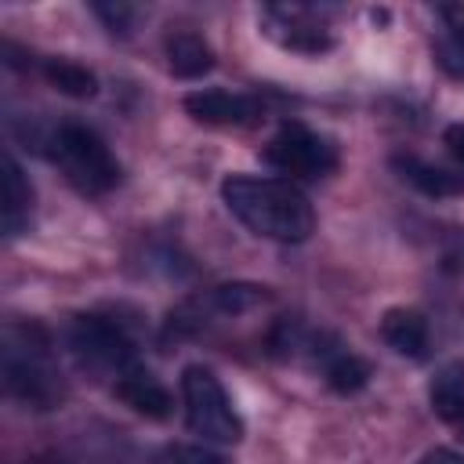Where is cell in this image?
<instances>
[{
	"label": "cell",
	"mask_w": 464,
	"mask_h": 464,
	"mask_svg": "<svg viewBox=\"0 0 464 464\" xmlns=\"http://www.w3.org/2000/svg\"><path fill=\"white\" fill-rule=\"evenodd\" d=\"M268 294L265 286H254V283H225V286H214L207 294V304L221 315H239V312H250L254 304H261Z\"/></svg>",
	"instance_id": "obj_17"
},
{
	"label": "cell",
	"mask_w": 464,
	"mask_h": 464,
	"mask_svg": "<svg viewBox=\"0 0 464 464\" xmlns=\"http://www.w3.org/2000/svg\"><path fill=\"white\" fill-rule=\"evenodd\" d=\"M323 373H326V384H330L334 392H341V395H355V392L366 388V381H370V366H366L359 355H352V352H334V355H326Z\"/></svg>",
	"instance_id": "obj_16"
},
{
	"label": "cell",
	"mask_w": 464,
	"mask_h": 464,
	"mask_svg": "<svg viewBox=\"0 0 464 464\" xmlns=\"http://www.w3.org/2000/svg\"><path fill=\"white\" fill-rule=\"evenodd\" d=\"M44 76H47V83H51L58 94H65V98H94V91H98L94 72L83 69V65H76V62L51 58V62L44 65Z\"/></svg>",
	"instance_id": "obj_15"
},
{
	"label": "cell",
	"mask_w": 464,
	"mask_h": 464,
	"mask_svg": "<svg viewBox=\"0 0 464 464\" xmlns=\"http://www.w3.org/2000/svg\"><path fill=\"white\" fill-rule=\"evenodd\" d=\"M54 160L65 170V178L91 196H102L109 188H116L120 181V163L109 152V145L102 141L98 130L83 127V123H65L54 134Z\"/></svg>",
	"instance_id": "obj_4"
},
{
	"label": "cell",
	"mask_w": 464,
	"mask_h": 464,
	"mask_svg": "<svg viewBox=\"0 0 464 464\" xmlns=\"http://www.w3.org/2000/svg\"><path fill=\"white\" fill-rule=\"evenodd\" d=\"M69 344L72 355L80 359V366L94 370V373H123L134 366V344L123 334L120 323L105 319V315H76L69 326Z\"/></svg>",
	"instance_id": "obj_6"
},
{
	"label": "cell",
	"mask_w": 464,
	"mask_h": 464,
	"mask_svg": "<svg viewBox=\"0 0 464 464\" xmlns=\"http://www.w3.org/2000/svg\"><path fill=\"white\" fill-rule=\"evenodd\" d=\"M174 464H225V460L207 446H185V450H178Z\"/></svg>",
	"instance_id": "obj_20"
},
{
	"label": "cell",
	"mask_w": 464,
	"mask_h": 464,
	"mask_svg": "<svg viewBox=\"0 0 464 464\" xmlns=\"http://www.w3.org/2000/svg\"><path fill=\"white\" fill-rule=\"evenodd\" d=\"M435 62L453 80H464V25H453L446 36L435 40Z\"/></svg>",
	"instance_id": "obj_18"
},
{
	"label": "cell",
	"mask_w": 464,
	"mask_h": 464,
	"mask_svg": "<svg viewBox=\"0 0 464 464\" xmlns=\"http://www.w3.org/2000/svg\"><path fill=\"white\" fill-rule=\"evenodd\" d=\"M181 399H185V424L192 435L207 442H239L243 420L232 410L228 392L221 388L218 373L207 366H185L181 370Z\"/></svg>",
	"instance_id": "obj_3"
},
{
	"label": "cell",
	"mask_w": 464,
	"mask_h": 464,
	"mask_svg": "<svg viewBox=\"0 0 464 464\" xmlns=\"http://www.w3.org/2000/svg\"><path fill=\"white\" fill-rule=\"evenodd\" d=\"M392 170L406 185H413L417 192L435 196V199H446V196H460L464 192V174H453V170L435 167V163H428L420 156H410V152H395L392 156Z\"/></svg>",
	"instance_id": "obj_10"
},
{
	"label": "cell",
	"mask_w": 464,
	"mask_h": 464,
	"mask_svg": "<svg viewBox=\"0 0 464 464\" xmlns=\"http://www.w3.org/2000/svg\"><path fill=\"white\" fill-rule=\"evenodd\" d=\"M185 112L210 127H250L261 120V102L232 91H192L185 94Z\"/></svg>",
	"instance_id": "obj_7"
},
{
	"label": "cell",
	"mask_w": 464,
	"mask_h": 464,
	"mask_svg": "<svg viewBox=\"0 0 464 464\" xmlns=\"http://www.w3.org/2000/svg\"><path fill=\"white\" fill-rule=\"evenodd\" d=\"M442 141H446V149L464 163V123H453V127H446V134H442Z\"/></svg>",
	"instance_id": "obj_22"
},
{
	"label": "cell",
	"mask_w": 464,
	"mask_h": 464,
	"mask_svg": "<svg viewBox=\"0 0 464 464\" xmlns=\"http://www.w3.org/2000/svg\"><path fill=\"white\" fill-rule=\"evenodd\" d=\"M420 464H464V453H457L450 446H435L431 453L420 457Z\"/></svg>",
	"instance_id": "obj_21"
},
{
	"label": "cell",
	"mask_w": 464,
	"mask_h": 464,
	"mask_svg": "<svg viewBox=\"0 0 464 464\" xmlns=\"http://www.w3.org/2000/svg\"><path fill=\"white\" fill-rule=\"evenodd\" d=\"M167 65L181 80H199V76H207L214 69V51L199 33L181 29V33L167 36Z\"/></svg>",
	"instance_id": "obj_12"
},
{
	"label": "cell",
	"mask_w": 464,
	"mask_h": 464,
	"mask_svg": "<svg viewBox=\"0 0 464 464\" xmlns=\"http://www.w3.org/2000/svg\"><path fill=\"white\" fill-rule=\"evenodd\" d=\"M4 388L29 410H54L65 395L51 359V341L33 323H7L4 330Z\"/></svg>",
	"instance_id": "obj_2"
},
{
	"label": "cell",
	"mask_w": 464,
	"mask_h": 464,
	"mask_svg": "<svg viewBox=\"0 0 464 464\" xmlns=\"http://www.w3.org/2000/svg\"><path fill=\"white\" fill-rule=\"evenodd\" d=\"M221 199L254 236L276 243H304L315 228V210L308 196L286 178L232 174L221 181Z\"/></svg>",
	"instance_id": "obj_1"
},
{
	"label": "cell",
	"mask_w": 464,
	"mask_h": 464,
	"mask_svg": "<svg viewBox=\"0 0 464 464\" xmlns=\"http://www.w3.org/2000/svg\"><path fill=\"white\" fill-rule=\"evenodd\" d=\"M265 25L268 33L290 47V51H308V54H319L334 44L330 29L315 18L312 7H268L265 11Z\"/></svg>",
	"instance_id": "obj_8"
},
{
	"label": "cell",
	"mask_w": 464,
	"mask_h": 464,
	"mask_svg": "<svg viewBox=\"0 0 464 464\" xmlns=\"http://www.w3.org/2000/svg\"><path fill=\"white\" fill-rule=\"evenodd\" d=\"M116 395H120L134 413L152 417V420L170 417V406H174L170 392H167L149 370H141V366H130V370H123V373L116 377Z\"/></svg>",
	"instance_id": "obj_9"
},
{
	"label": "cell",
	"mask_w": 464,
	"mask_h": 464,
	"mask_svg": "<svg viewBox=\"0 0 464 464\" xmlns=\"http://www.w3.org/2000/svg\"><path fill=\"white\" fill-rule=\"evenodd\" d=\"M29 214H33V188L22 174V167L14 163V156H4V236L14 239L29 228Z\"/></svg>",
	"instance_id": "obj_13"
},
{
	"label": "cell",
	"mask_w": 464,
	"mask_h": 464,
	"mask_svg": "<svg viewBox=\"0 0 464 464\" xmlns=\"http://www.w3.org/2000/svg\"><path fill=\"white\" fill-rule=\"evenodd\" d=\"M91 11L105 22V29H109V33H120V36L130 29V18H134V11H130L127 4H94Z\"/></svg>",
	"instance_id": "obj_19"
},
{
	"label": "cell",
	"mask_w": 464,
	"mask_h": 464,
	"mask_svg": "<svg viewBox=\"0 0 464 464\" xmlns=\"http://www.w3.org/2000/svg\"><path fill=\"white\" fill-rule=\"evenodd\" d=\"M265 163L276 167L279 174L301 178V181H319L337 167V145L315 130H308L304 123H283L268 145L261 149Z\"/></svg>",
	"instance_id": "obj_5"
},
{
	"label": "cell",
	"mask_w": 464,
	"mask_h": 464,
	"mask_svg": "<svg viewBox=\"0 0 464 464\" xmlns=\"http://www.w3.org/2000/svg\"><path fill=\"white\" fill-rule=\"evenodd\" d=\"M428 402L446 424H464V366H442L428 384Z\"/></svg>",
	"instance_id": "obj_14"
},
{
	"label": "cell",
	"mask_w": 464,
	"mask_h": 464,
	"mask_svg": "<svg viewBox=\"0 0 464 464\" xmlns=\"http://www.w3.org/2000/svg\"><path fill=\"white\" fill-rule=\"evenodd\" d=\"M381 337L392 352L406 359L428 355V319L417 308H388L381 319Z\"/></svg>",
	"instance_id": "obj_11"
}]
</instances>
